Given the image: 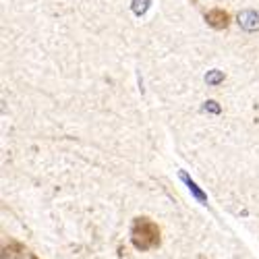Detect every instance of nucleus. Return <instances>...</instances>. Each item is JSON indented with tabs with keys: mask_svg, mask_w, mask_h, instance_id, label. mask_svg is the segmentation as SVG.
<instances>
[{
	"mask_svg": "<svg viewBox=\"0 0 259 259\" xmlns=\"http://www.w3.org/2000/svg\"><path fill=\"white\" fill-rule=\"evenodd\" d=\"M205 110L207 112H213V114H220V106H218V102H213V100H209V102H205Z\"/></svg>",
	"mask_w": 259,
	"mask_h": 259,
	"instance_id": "8",
	"label": "nucleus"
},
{
	"mask_svg": "<svg viewBox=\"0 0 259 259\" xmlns=\"http://www.w3.org/2000/svg\"><path fill=\"white\" fill-rule=\"evenodd\" d=\"M3 259H37V257L31 255L27 249H23L21 245H11V247L5 251Z\"/></svg>",
	"mask_w": 259,
	"mask_h": 259,
	"instance_id": "5",
	"label": "nucleus"
},
{
	"mask_svg": "<svg viewBox=\"0 0 259 259\" xmlns=\"http://www.w3.org/2000/svg\"><path fill=\"white\" fill-rule=\"evenodd\" d=\"M224 81V73L222 71H207V75H205V83L207 85H218V83H222Z\"/></svg>",
	"mask_w": 259,
	"mask_h": 259,
	"instance_id": "7",
	"label": "nucleus"
},
{
	"mask_svg": "<svg viewBox=\"0 0 259 259\" xmlns=\"http://www.w3.org/2000/svg\"><path fill=\"white\" fill-rule=\"evenodd\" d=\"M239 25L245 31H257L259 29V13L257 11H243L239 15Z\"/></svg>",
	"mask_w": 259,
	"mask_h": 259,
	"instance_id": "2",
	"label": "nucleus"
},
{
	"mask_svg": "<svg viewBox=\"0 0 259 259\" xmlns=\"http://www.w3.org/2000/svg\"><path fill=\"white\" fill-rule=\"evenodd\" d=\"M131 241L135 249L149 251L160 245V228L149 218H135L133 228H131Z\"/></svg>",
	"mask_w": 259,
	"mask_h": 259,
	"instance_id": "1",
	"label": "nucleus"
},
{
	"mask_svg": "<svg viewBox=\"0 0 259 259\" xmlns=\"http://www.w3.org/2000/svg\"><path fill=\"white\" fill-rule=\"evenodd\" d=\"M205 19H207V23H209L211 27H215V29H222V27L228 25V13H224L222 9L209 11V13L205 15Z\"/></svg>",
	"mask_w": 259,
	"mask_h": 259,
	"instance_id": "4",
	"label": "nucleus"
},
{
	"mask_svg": "<svg viewBox=\"0 0 259 259\" xmlns=\"http://www.w3.org/2000/svg\"><path fill=\"white\" fill-rule=\"evenodd\" d=\"M179 177H181V181L187 185V189L191 191V195L195 197V199H197L201 205H207V197H205V193H203V191L197 187V183L193 181V179H189V175H187V172H179Z\"/></svg>",
	"mask_w": 259,
	"mask_h": 259,
	"instance_id": "3",
	"label": "nucleus"
},
{
	"mask_svg": "<svg viewBox=\"0 0 259 259\" xmlns=\"http://www.w3.org/2000/svg\"><path fill=\"white\" fill-rule=\"evenodd\" d=\"M152 7V0H133V13L137 15V17H141V15H145L147 13V9Z\"/></svg>",
	"mask_w": 259,
	"mask_h": 259,
	"instance_id": "6",
	"label": "nucleus"
}]
</instances>
